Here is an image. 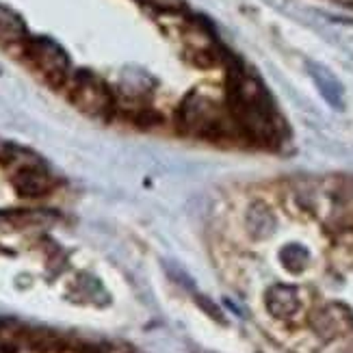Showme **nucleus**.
<instances>
[{"instance_id": "nucleus-1", "label": "nucleus", "mask_w": 353, "mask_h": 353, "mask_svg": "<svg viewBox=\"0 0 353 353\" xmlns=\"http://www.w3.org/2000/svg\"><path fill=\"white\" fill-rule=\"evenodd\" d=\"M228 111L232 124L258 143H275L280 139V126L271 96L256 76L234 65L228 83Z\"/></svg>"}, {"instance_id": "nucleus-2", "label": "nucleus", "mask_w": 353, "mask_h": 353, "mask_svg": "<svg viewBox=\"0 0 353 353\" xmlns=\"http://www.w3.org/2000/svg\"><path fill=\"white\" fill-rule=\"evenodd\" d=\"M178 124L187 134L204 137V139H219V137L225 134L228 115L208 96L189 94L180 104Z\"/></svg>"}, {"instance_id": "nucleus-3", "label": "nucleus", "mask_w": 353, "mask_h": 353, "mask_svg": "<svg viewBox=\"0 0 353 353\" xmlns=\"http://www.w3.org/2000/svg\"><path fill=\"white\" fill-rule=\"evenodd\" d=\"M70 100L87 115L104 117L113 111L115 100L109 85L91 72H79L72 81Z\"/></svg>"}, {"instance_id": "nucleus-4", "label": "nucleus", "mask_w": 353, "mask_h": 353, "mask_svg": "<svg viewBox=\"0 0 353 353\" xmlns=\"http://www.w3.org/2000/svg\"><path fill=\"white\" fill-rule=\"evenodd\" d=\"M24 43H26L24 50L26 57L30 59V63L48 79V83L63 85L68 81L70 57L57 41H52L50 37H33L26 39Z\"/></svg>"}, {"instance_id": "nucleus-5", "label": "nucleus", "mask_w": 353, "mask_h": 353, "mask_svg": "<svg viewBox=\"0 0 353 353\" xmlns=\"http://www.w3.org/2000/svg\"><path fill=\"white\" fill-rule=\"evenodd\" d=\"M310 325L321 339H336L353 330V314L341 303H327L312 314Z\"/></svg>"}, {"instance_id": "nucleus-6", "label": "nucleus", "mask_w": 353, "mask_h": 353, "mask_svg": "<svg viewBox=\"0 0 353 353\" xmlns=\"http://www.w3.org/2000/svg\"><path fill=\"white\" fill-rule=\"evenodd\" d=\"M13 187L24 197H39L52 189V178L37 163H26L13 176Z\"/></svg>"}, {"instance_id": "nucleus-7", "label": "nucleus", "mask_w": 353, "mask_h": 353, "mask_svg": "<svg viewBox=\"0 0 353 353\" xmlns=\"http://www.w3.org/2000/svg\"><path fill=\"white\" fill-rule=\"evenodd\" d=\"M308 74L310 79L314 81L319 94L323 96V100L334 106L336 111H341L345 106V91H343V85L341 81L336 79V76L321 63H314V61H308Z\"/></svg>"}, {"instance_id": "nucleus-8", "label": "nucleus", "mask_w": 353, "mask_h": 353, "mask_svg": "<svg viewBox=\"0 0 353 353\" xmlns=\"http://www.w3.org/2000/svg\"><path fill=\"white\" fill-rule=\"evenodd\" d=\"M267 310L275 319H288L299 310V293L295 286L275 284L267 290Z\"/></svg>"}, {"instance_id": "nucleus-9", "label": "nucleus", "mask_w": 353, "mask_h": 353, "mask_svg": "<svg viewBox=\"0 0 353 353\" xmlns=\"http://www.w3.org/2000/svg\"><path fill=\"white\" fill-rule=\"evenodd\" d=\"M248 230L254 239H267L275 230V217L269 210V206L256 202L248 212Z\"/></svg>"}, {"instance_id": "nucleus-10", "label": "nucleus", "mask_w": 353, "mask_h": 353, "mask_svg": "<svg viewBox=\"0 0 353 353\" xmlns=\"http://www.w3.org/2000/svg\"><path fill=\"white\" fill-rule=\"evenodd\" d=\"M26 24L18 13L0 5V41H26Z\"/></svg>"}, {"instance_id": "nucleus-11", "label": "nucleus", "mask_w": 353, "mask_h": 353, "mask_svg": "<svg viewBox=\"0 0 353 353\" xmlns=\"http://www.w3.org/2000/svg\"><path fill=\"white\" fill-rule=\"evenodd\" d=\"M280 260L290 273H301L310 263V254L301 245H286L280 252Z\"/></svg>"}, {"instance_id": "nucleus-12", "label": "nucleus", "mask_w": 353, "mask_h": 353, "mask_svg": "<svg viewBox=\"0 0 353 353\" xmlns=\"http://www.w3.org/2000/svg\"><path fill=\"white\" fill-rule=\"evenodd\" d=\"M341 3H345V5H353V0H341Z\"/></svg>"}]
</instances>
